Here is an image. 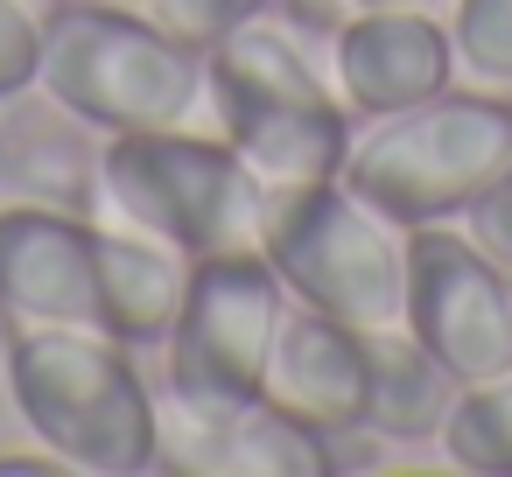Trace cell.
Segmentation results:
<instances>
[{
  "mask_svg": "<svg viewBox=\"0 0 512 477\" xmlns=\"http://www.w3.org/2000/svg\"><path fill=\"white\" fill-rule=\"evenodd\" d=\"M204 127L239 148L260 183H323L344 176L358 120L288 22L253 15L204 50Z\"/></svg>",
  "mask_w": 512,
  "mask_h": 477,
  "instance_id": "cell-1",
  "label": "cell"
},
{
  "mask_svg": "<svg viewBox=\"0 0 512 477\" xmlns=\"http://www.w3.org/2000/svg\"><path fill=\"white\" fill-rule=\"evenodd\" d=\"M36 92L92 134H141L204 120V50L169 36L148 8L50 0Z\"/></svg>",
  "mask_w": 512,
  "mask_h": 477,
  "instance_id": "cell-2",
  "label": "cell"
},
{
  "mask_svg": "<svg viewBox=\"0 0 512 477\" xmlns=\"http://www.w3.org/2000/svg\"><path fill=\"white\" fill-rule=\"evenodd\" d=\"M407 246L414 232L344 176L267 183L260 197V260L281 274L288 302L323 309L358 337L407 330Z\"/></svg>",
  "mask_w": 512,
  "mask_h": 477,
  "instance_id": "cell-3",
  "label": "cell"
},
{
  "mask_svg": "<svg viewBox=\"0 0 512 477\" xmlns=\"http://www.w3.org/2000/svg\"><path fill=\"white\" fill-rule=\"evenodd\" d=\"M8 400L78 477L155 470V386L106 330H8Z\"/></svg>",
  "mask_w": 512,
  "mask_h": 477,
  "instance_id": "cell-4",
  "label": "cell"
},
{
  "mask_svg": "<svg viewBox=\"0 0 512 477\" xmlns=\"http://www.w3.org/2000/svg\"><path fill=\"white\" fill-rule=\"evenodd\" d=\"M505 169H512V92L456 78L449 92L407 113L358 120L344 183L414 232V225H463V211Z\"/></svg>",
  "mask_w": 512,
  "mask_h": 477,
  "instance_id": "cell-5",
  "label": "cell"
},
{
  "mask_svg": "<svg viewBox=\"0 0 512 477\" xmlns=\"http://www.w3.org/2000/svg\"><path fill=\"white\" fill-rule=\"evenodd\" d=\"M260 197L267 183L204 120L99 134V218L141 225L190 260L260 253Z\"/></svg>",
  "mask_w": 512,
  "mask_h": 477,
  "instance_id": "cell-6",
  "label": "cell"
},
{
  "mask_svg": "<svg viewBox=\"0 0 512 477\" xmlns=\"http://www.w3.org/2000/svg\"><path fill=\"white\" fill-rule=\"evenodd\" d=\"M288 288L260 253L197 260L190 295L162 337V386L197 407H246L267 393V358Z\"/></svg>",
  "mask_w": 512,
  "mask_h": 477,
  "instance_id": "cell-7",
  "label": "cell"
},
{
  "mask_svg": "<svg viewBox=\"0 0 512 477\" xmlns=\"http://www.w3.org/2000/svg\"><path fill=\"white\" fill-rule=\"evenodd\" d=\"M407 330L456 372V386L512 372V267H498L463 225H414Z\"/></svg>",
  "mask_w": 512,
  "mask_h": 477,
  "instance_id": "cell-8",
  "label": "cell"
},
{
  "mask_svg": "<svg viewBox=\"0 0 512 477\" xmlns=\"http://www.w3.org/2000/svg\"><path fill=\"white\" fill-rule=\"evenodd\" d=\"M0 323L99 330V218L0 197Z\"/></svg>",
  "mask_w": 512,
  "mask_h": 477,
  "instance_id": "cell-9",
  "label": "cell"
},
{
  "mask_svg": "<svg viewBox=\"0 0 512 477\" xmlns=\"http://www.w3.org/2000/svg\"><path fill=\"white\" fill-rule=\"evenodd\" d=\"M330 85L351 106V120L407 113L435 92H449L456 71V36L435 8H358L330 43H323Z\"/></svg>",
  "mask_w": 512,
  "mask_h": 477,
  "instance_id": "cell-10",
  "label": "cell"
},
{
  "mask_svg": "<svg viewBox=\"0 0 512 477\" xmlns=\"http://www.w3.org/2000/svg\"><path fill=\"white\" fill-rule=\"evenodd\" d=\"M267 400L302 414L323 435H358L372 407V337H358L323 309L288 302L267 358Z\"/></svg>",
  "mask_w": 512,
  "mask_h": 477,
  "instance_id": "cell-11",
  "label": "cell"
},
{
  "mask_svg": "<svg viewBox=\"0 0 512 477\" xmlns=\"http://www.w3.org/2000/svg\"><path fill=\"white\" fill-rule=\"evenodd\" d=\"M197 260L141 225L99 218V330L120 337L127 351H162L183 295H190Z\"/></svg>",
  "mask_w": 512,
  "mask_h": 477,
  "instance_id": "cell-12",
  "label": "cell"
},
{
  "mask_svg": "<svg viewBox=\"0 0 512 477\" xmlns=\"http://www.w3.org/2000/svg\"><path fill=\"white\" fill-rule=\"evenodd\" d=\"M8 106L15 113L0 127V183H8V197H36V204L99 218V134L85 120H71L64 106H50L36 85L15 92Z\"/></svg>",
  "mask_w": 512,
  "mask_h": 477,
  "instance_id": "cell-13",
  "label": "cell"
},
{
  "mask_svg": "<svg viewBox=\"0 0 512 477\" xmlns=\"http://www.w3.org/2000/svg\"><path fill=\"white\" fill-rule=\"evenodd\" d=\"M456 400V372L414 337V330H386L372 337V407L365 428L379 442H435Z\"/></svg>",
  "mask_w": 512,
  "mask_h": 477,
  "instance_id": "cell-14",
  "label": "cell"
},
{
  "mask_svg": "<svg viewBox=\"0 0 512 477\" xmlns=\"http://www.w3.org/2000/svg\"><path fill=\"white\" fill-rule=\"evenodd\" d=\"M232 477H344L337 435L274 407L267 393L232 414Z\"/></svg>",
  "mask_w": 512,
  "mask_h": 477,
  "instance_id": "cell-15",
  "label": "cell"
},
{
  "mask_svg": "<svg viewBox=\"0 0 512 477\" xmlns=\"http://www.w3.org/2000/svg\"><path fill=\"white\" fill-rule=\"evenodd\" d=\"M442 456L470 477H512V372L456 386L449 421H442Z\"/></svg>",
  "mask_w": 512,
  "mask_h": 477,
  "instance_id": "cell-16",
  "label": "cell"
},
{
  "mask_svg": "<svg viewBox=\"0 0 512 477\" xmlns=\"http://www.w3.org/2000/svg\"><path fill=\"white\" fill-rule=\"evenodd\" d=\"M449 36H456V71L470 85L512 92V0H456Z\"/></svg>",
  "mask_w": 512,
  "mask_h": 477,
  "instance_id": "cell-17",
  "label": "cell"
},
{
  "mask_svg": "<svg viewBox=\"0 0 512 477\" xmlns=\"http://www.w3.org/2000/svg\"><path fill=\"white\" fill-rule=\"evenodd\" d=\"M141 8H148L169 36H183L190 50H211V43L232 36L239 22L267 15V0H141Z\"/></svg>",
  "mask_w": 512,
  "mask_h": 477,
  "instance_id": "cell-18",
  "label": "cell"
},
{
  "mask_svg": "<svg viewBox=\"0 0 512 477\" xmlns=\"http://www.w3.org/2000/svg\"><path fill=\"white\" fill-rule=\"evenodd\" d=\"M43 64V15L36 0H0V106L36 85Z\"/></svg>",
  "mask_w": 512,
  "mask_h": 477,
  "instance_id": "cell-19",
  "label": "cell"
},
{
  "mask_svg": "<svg viewBox=\"0 0 512 477\" xmlns=\"http://www.w3.org/2000/svg\"><path fill=\"white\" fill-rule=\"evenodd\" d=\"M463 232H470L498 267H512V169H505V176H498V183L463 211Z\"/></svg>",
  "mask_w": 512,
  "mask_h": 477,
  "instance_id": "cell-20",
  "label": "cell"
},
{
  "mask_svg": "<svg viewBox=\"0 0 512 477\" xmlns=\"http://www.w3.org/2000/svg\"><path fill=\"white\" fill-rule=\"evenodd\" d=\"M267 15H274V22H288L302 43H316V50H323V43L358 15V0H267Z\"/></svg>",
  "mask_w": 512,
  "mask_h": 477,
  "instance_id": "cell-21",
  "label": "cell"
},
{
  "mask_svg": "<svg viewBox=\"0 0 512 477\" xmlns=\"http://www.w3.org/2000/svg\"><path fill=\"white\" fill-rule=\"evenodd\" d=\"M29 470H50V477H71V463L57 456V449H8V456H0V477H29Z\"/></svg>",
  "mask_w": 512,
  "mask_h": 477,
  "instance_id": "cell-22",
  "label": "cell"
},
{
  "mask_svg": "<svg viewBox=\"0 0 512 477\" xmlns=\"http://www.w3.org/2000/svg\"><path fill=\"white\" fill-rule=\"evenodd\" d=\"M358 8H428V0H358Z\"/></svg>",
  "mask_w": 512,
  "mask_h": 477,
  "instance_id": "cell-23",
  "label": "cell"
}]
</instances>
